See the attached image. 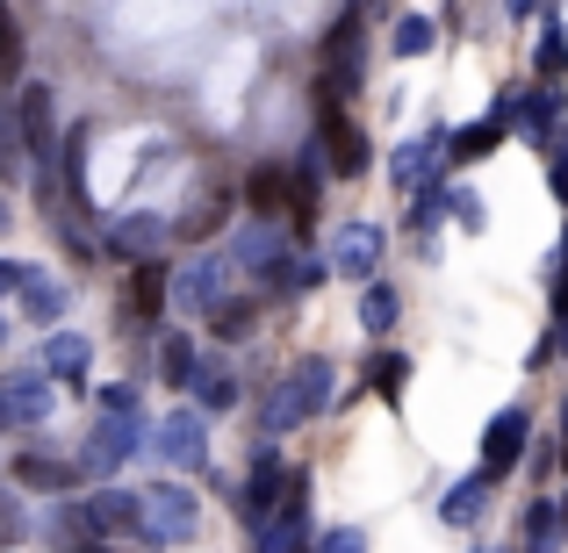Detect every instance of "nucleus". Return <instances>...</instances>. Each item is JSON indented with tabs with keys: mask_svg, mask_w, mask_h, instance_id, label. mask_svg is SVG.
<instances>
[{
	"mask_svg": "<svg viewBox=\"0 0 568 553\" xmlns=\"http://www.w3.org/2000/svg\"><path fill=\"white\" fill-rule=\"evenodd\" d=\"M332 396H338V367L324 360V352H303V360L274 381V396L260 402V431L266 439H288V431H303L310 417L332 410Z\"/></svg>",
	"mask_w": 568,
	"mask_h": 553,
	"instance_id": "f257e3e1",
	"label": "nucleus"
},
{
	"mask_svg": "<svg viewBox=\"0 0 568 553\" xmlns=\"http://www.w3.org/2000/svg\"><path fill=\"white\" fill-rule=\"evenodd\" d=\"M138 518H144V540L152 546H187L194 532H202V496L194 489H181V482H152L138 496Z\"/></svg>",
	"mask_w": 568,
	"mask_h": 553,
	"instance_id": "f03ea898",
	"label": "nucleus"
},
{
	"mask_svg": "<svg viewBox=\"0 0 568 553\" xmlns=\"http://www.w3.org/2000/svg\"><path fill=\"white\" fill-rule=\"evenodd\" d=\"M14 130H22L29 158H37V181H58V101L43 80H22L14 94Z\"/></svg>",
	"mask_w": 568,
	"mask_h": 553,
	"instance_id": "7ed1b4c3",
	"label": "nucleus"
},
{
	"mask_svg": "<svg viewBox=\"0 0 568 553\" xmlns=\"http://www.w3.org/2000/svg\"><path fill=\"white\" fill-rule=\"evenodd\" d=\"M317 144H324V158H332L324 173H338V181H367V166H375V144L361 137V123H353L346 109H317Z\"/></svg>",
	"mask_w": 568,
	"mask_h": 553,
	"instance_id": "20e7f679",
	"label": "nucleus"
},
{
	"mask_svg": "<svg viewBox=\"0 0 568 553\" xmlns=\"http://www.w3.org/2000/svg\"><path fill=\"white\" fill-rule=\"evenodd\" d=\"M382 245H388V231H382V223L353 216V223H338V231H332V259H324V266H332L338 280H367V288H375Z\"/></svg>",
	"mask_w": 568,
	"mask_h": 553,
	"instance_id": "39448f33",
	"label": "nucleus"
},
{
	"mask_svg": "<svg viewBox=\"0 0 568 553\" xmlns=\"http://www.w3.org/2000/svg\"><path fill=\"white\" fill-rule=\"evenodd\" d=\"M173 303H181V309H202V317H216V309L231 303V259H223V252H202V259H187L181 274H173Z\"/></svg>",
	"mask_w": 568,
	"mask_h": 553,
	"instance_id": "423d86ee",
	"label": "nucleus"
},
{
	"mask_svg": "<svg viewBox=\"0 0 568 553\" xmlns=\"http://www.w3.org/2000/svg\"><path fill=\"white\" fill-rule=\"evenodd\" d=\"M152 446H159V460H166V468H187V474L209 468V431H202V417H194V410L159 417V424H152Z\"/></svg>",
	"mask_w": 568,
	"mask_h": 553,
	"instance_id": "0eeeda50",
	"label": "nucleus"
},
{
	"mask_svg": "<svg viewBox=\"0 0 568 553\" xmlns=\"http://www.w3.org/2000/svg\"><path fill=\"white\" fill-rule=\"evenodd\" d=\"M526 439H532V417L518 410H497L489 417V431H483V482H497V474H511L518 460H526Z\"/></svg>",
	"mask_w": 568,
	"mask_h": 553,
	"instance_id": "6e6552de",
	"label": "nucleus"
},
{
	"mask_svg": "<svg viewBox=\"0 0 568 553\" xmlns=\"http://www.w3.org/2000/svg\"><path fill=\"white\" fill-rule=\"evenodd\" d=\"M159 245H166V216H152V208L109 223V237H101V252H109V259H130V266H152Z\"/></svg>",
	"mask_w": 568,
	"mask_h": 553,
	"instance_id": "1a4fd4ad",
	"label": "nucleus"
},
{
	"mask_svg": "<svg viewBox=\"0 0 568 553\" xmlns=\"http://www.w3.org/2000/svg\"><path fill=\"white\" fill-rule=\"evenodd\" d=\"M43 417H51V381H43L37 367L8 373V381H0V431H14V424H43Z\"/></svg>",
	"mask_w": 568,
	"mask_h": 553,
	"instance_id": "9d476101",
	"label": "nucleus"
},
{
	"mask_svg": "<svg viewBox=\"0 0 568 553\" xmlns=\"http://www.w3.org/2000/svg\"><path fill=\"white\" fill-rule=\"evenodd\" d=\"M87 360H94V338H80V331H51V338H43V352H37V373H43V381L80 388V381H87Z\"/></svg>",
	"mask_w": 568,
	"mask_h": 553,
	"instance_id": "9b49d317",
	"label": "nucleus"
},
{
	"mask_svg": "<svg viewBox=\"0 0 568 553\" xmlns=\"http://www.w3.org/2000/svg\"><path fill=\"white\" fill-rule=\"evenodd\" d=\"M144 446V424H115V417H101L94 424V439H87V460H80V474H115L130 453Z\"/></svg>",
	"mask_w": 568,
	"mask_h": 553,
	"instance_id": "f8f14e48",
	"label": "nucleus"
},
{
	"mask_svg": "<svg viewBox=\"0 0 568 553\" xmlns=\"http://www.w3.org/2000/svg\"><path fill=\"white\" fill-rule=\"evenodd\" d=\"M231 266H260V274H274L281 259H288V237H281V223H245V231L231 237V252H223Z\"/></svg>",
	"mask_w": 568,
	"mask_h": 553,
	"instance_id": "ddd939ff",
	"label": "nucleus"
},
{
	"mask_svg": "<svg viewBox=\"0 0 568 553\" xmlns=\"http://www.w3.org/2000/svg\"><path fill=\"white\" fill-rule=\"evenodd\" d=\"M288 468H281V460L274 453H260V460H252V482H245V518H252V525H266V518H274V503L281 496H288Z\"/></svg>",
	"mask_w": 568,
	"mask_h": 553,
	"instance_id": "4468645a",
	"label": "nucleus"
},
{
	"mask_svg": "<svg viewBox=\"0 0 568 553\" xmlns=\"http://www.w3.org/2000/svg\"><path fill=\"white\" fill-rule=\"evenodd\" d=\"M80 518L94 525V540L101 532H138L144 518H138V496H123V489H94V496L80 503Z\"/></svg>",
	"mask_w": 568,
	"mask_h": 553,
	"instance_id": "2eb2a0df",
	"label": "nucleus"
},
{
	"mask_svg": "<svg viewBox=\"0 0 568 553\" xmlns=\"http://www.w3.org/2000/svg\"><path fill=\"white\" fill-rule=\"evenodd\" d=\"M446 152V130H432V137H410L396 158H388V181L396 187H432V158Z\"/></svg>",
	"mask_w": 568,
	"mask_h": 553,
	"instance_id": "dca6fc26",
	"label": "nucleus"
},
{
	"mask_svg": "<svg viewBox=\"0 0 568 553\" xmlns=\"http://www.w3.org/2000/svg\"><path fill=\"white\" fill-rule=\"evenodd\" d=\"M14 482L51 496V489H72V482H80V468H72V460H58V453H14Z\"/></svg>",
	"mask_w": 568,
	"mask_h": 553,
	"instance_id": "f3484780",
	"label": "nucleus"
},
{
	"mask_svg": "<svg viewBox=\"0 0 568 553\" xmlns=\"http://www.w3.org/2000/svg\"><path fill=\"white\" fill-rule=\"evenodd\" d=\"M187 396H194V417L202 410H237V373L231 367H194V381H187Z\"/></svg>",
	"mask_w": 568,
	"mask_h": 553,
	"instance_id": "a211bd4d",
	"label": "nucleus"
},
{
	"mask_svg": "<svg viewBox=\"0 0 568 553\" xmlns=\"http://www.w3.org/2000/svg\"><path fill=\"white\" fill-rule=\"evenodd\" d=\"M87 144H94V123H72L65 144H58V181H65L72 202H87Z\"/></svg>",
	"mask_w": 568,
	"mask_h": 553,
	"instance_id": "6ab92c4d",
	"label": "nucleus"
},
{
	"mask_svg": "<svg viewBox=\"0 0 568 553\" xmlns=\"http://www.w3.org/2000/svg\"><path fill=\"white\" fill-rule=\"evenodd\" d=\"M317 187H324V158L303 152L288 173V208H295V231H310V216H317Z\"/></svg>",
	"mask_w": 568,
	"mask_h": 553,
	"instance_id": "aec40b11",
	"label": "nucleus"
},
{
	"mask_svg": "<svg viewBox=\"0 0 568 553\" xmlns=\"http://www.w3.org/2000/svg\"><path fill=\"white\" fill-rule=\"evenodd\" d=\"M245 202H252V223H281V208H288V173H281V166H260L245 181Z\"/></svg>",
	"mask_w": 568,
	"mask_h": 553,
	"instance_id": "412c9836",
	"label": "nucleus"
},
{
	"mask_svg": "<svg viewBox=\"0 0 568 553\" xmlns=\"http://www.w3.org/2000/svg\"><path fill=\"white\" fill-rule=\"evenodd\" d=\"M511 101H518V130H526L532 144H547V137H555V123H561L555 86H532V94H511Z\"/></svg>",
	"mask_w": 568,
	"mask_h": 553,
	"instance_id": "4be33fe9",
	"label": "nucleus"
},
{
	"mask_svg": "<svg viewBox=\"0 0 568 553\" xmlns=\"http://www.w3.org/2000/svg\"><path fill=\"white\" fill-rule=\"evenodd\" d=\"M43 540H51V546H65V553H94V546H101V540H94V525L80 518V503H65V511H51V518H43Z\"/></svg>",
	"mask_w": 568,
	"mask_h": 553,
	"instance_id": "5701e85b",
	"label": "nucleus"
},
{
	"mask_svg": "<svg viewBox=\"0 0 568 553\" xmlns=\"http://www.w3.org/2000/svg\"><path fill=\"white\" fill-rule=\"evenodd\" d=\"M65 303H72V295L58 288L51 274H37V266H29V280H22V309H29V317H37V324H58V317H65Z\"/></svg>",
	"mask_w": 568,
	"mask_h": 553,
	"instance_id": "b1692460",
	"label": "nucleus"
},
{
	"mask_svg": "<svg viewBox=\"0 0 568 553\" xmlns=\"http://www.w3.org/2000/svg\"><path fill=\"white\" fill-rule=\"evenodd\" d=\"M526 553H561V503H526Z\"/></svg>",
	"mask_w": 568,
	"mask_h": 553,
	"instance_id": "393cba45",
	"label": "nucleus"
},
{
	"mask_svg": "<svg viewBox=\"0 0 568 553\" xmlns=\"http://www.w3.org/2000/svg\"><path fill=\"white\" fill-rule=\"evenodd\" d=\"M194 367H202V360H194V338L187 331H159V373H166L173 388H187Z\"/></svg>",
	"mask_w": 568,
	"mask_h": 553,
	"instance_id": "a878e982",
	"label": "nucleus"
},
{
	"mask_svg": "<svg viewBox=\"0 0 568 553\" xmlns=\"http://www.w3.org/2000/svg\"><path fill=\"white\" fill-rule=\"evenodd\" d=\"M173 303V274H166V266H138V288H130V309H138V317H159V309H166Z\"/></svg>",
	"mask_w": 568,
	"mask_h": 553,
	"instance_id": "bb28decb",
	"label": "nucleus"
},
{
	"mask_svg": "<svg viewBox=\"0 0 568 553\" xmlns=\"http://www.w3.org/2000/svg\"><path fill=\"white\" fill-rule=\"evenodd\" d=\"M483 496H489V482H483V474H468V482H454V489L439 496V518H446V525H475Z\"/></svg>",
	"mask_w": 568,
	"mask_h": 553,
	"instance_id": "cd10ccee",
	"label": "nucleus"
},
{
	"mask_svg": "<svg viewBox=\"0 0 568 553\" xmlns=\"http://www.w3.org/2000/svg\"><path fill=\"white\" fill-rule=\"evenodd\" d=\"M432 37H439V22H432V14H396V37H388V51H396V58H425Z\"/></svg>",
	"mask_w": 568,
	"mask_h": 553,
	"instance_id": "c85d7f7f",
	"label": "nucleus"
},
{
	"mask_svg": "<svg viewBox=\"0 0 568 553\" xmlns=\"http://www.w3.org/2000/svg\"><path fill=\"white\" fill-rule=\"evenodd\" d=\"M532 65H540V80H555V72H568V22H561V14H547V29H540V51H532Z\"/></svg>",
	"mask_w": 568,
	"mask_h": 553,
	"instance_id": "c756f323",
	"label": "nucleus"
},
{
	"mask_svg": "<svg viewBox=\"0 0 568 553\" xmlns=\"http://www.w3.org/2000/svg\"><path fill=\"white\" fill-rule=\"evenodd\" d=\"M324 274H332L324 259H281L274 274H266V288H281V295H303V288H317Z\"/></svg>",
	"mask_w": 568,
	"mask_h": 553,
	"instance_id": "7c9ffc66",
	"label": "nucleus"
},
{
	"mask_svg": "<svg viewBox=\"0 0 568 553\" xmlns=\"http://www.w3.org/2000/svg\"><path fill=\"white\" fill-rule=\"evenodd\" d=\"M396 317H403V303H396V288H382V280H375V288H367L361 295V324H367V331H396Z\"/></svg>",
	"mask_w": 568,
	"mask_h": 553,
	"instance_id": "2f4dec72",
	"label": "nucleus"
},
{
	"mask_svg": "<svg viewBox=\"0 0 568 553\" xmlns=\"http://www.w3.org/2000/svg\"><path fill=\"white\" fill-rule=\"evenodd\" d=\"M403 381H410V360H403V352H375V360H367V396H396Z\"/></svg>",
	"mask_w": 568,
	"mask_h": 553,
	"instance_id": "473e14b6",
	"label": "nucleus"
},
{
	"mask_svg": "<svg viewBox=\"0 0 568 553\" xmlns=\"http://www.w3.org/2000/svg\"><path fill=\"white\" fill-rule=\"evenodd\" d=\"M216 338H252V324H260V303H245V295H231V303L216 309Z\"/></svg>",
	"mask_w": 568,
	"mask_h": 553,
	"instance_id": "72a5a7b5",
	"label": "nucleus"
},
{
	"mask_svg": "<svg viewBox=\"0 0 568 553\" xmlns=\"http://www.w3.org/2000/svg\"><path fill=\"white\" fill-rule=\"evenodd\" d=\"M94 402H101V417H115V424H144V410H138V388H123V381H109Z\"/></svg>",
	"mask_w": 568,
	"mask_h": 553,
	"instance_id": "f704fd0d",
	"label": "nucleus"
},
{
	"mask_svg": "<svg viewBox=\"0 0 568 553\" xmlns=\"http://www.w3.org/2000/svg\"><path fill=\"white\" fill-rule=\"evenodd\" d=\"M446 208H454V187H446V181H432V187H417V231H439V216H446Z\"/></svg>",
	"mask_w": 568,
	"mask_h": 553,
	"instance_id": "c9c22d12",
	"label": "nucleus"
},
{
	"mask_svg": "<svg viewBox=\"0 0 568 553\" xmlns=\"http://www.w3.org/2000/svg\"><path fill=\"white\" fill-rule=\"evenodd\" d=\"M22 72V37H14V14L0 8V80H14Z\"/></svg>",
	"mask_w": 568,
	"mask_h": 553,
	"instance_id": "e433bc0d",
	"label": "nucleus"
},
{
	"mask_svg": "<svg viewBox=\"0 0 568 553\" xmlns=\"http://www.w3.org/2000/svg\"><path fill=\"white\" fill-rule=\"evenodd\" d=\"M310 553H367V532H361V525H332Z\"/></svg>",
	"mask_w": 568,
	"mask_h": 553,
	"instance_id": "4c0bfd02",
	"label": "nucleus"
},
{
	"mask_svg": "<svg viewBox=\"0 0 568 553\" xmlns=\"http://www.w3.org/2000/svg\"><path fill=\"white\" fill-rule=\"evenodd\" d=\"M22 532H29V518H22V503H14V496H8V489H0V546H14V540H22Z\"/></svg>",
	"mask_w": 568,
	"mask_h": 553,
	"instance_id": "58836bf2",
	"label": "nucleus"
},
{
	"mask_svg": "<svg viewBox=\"0 0 568 553\" xmlns=\"http://www.w3.org/2000/svg\"><path fill=\"white\" fill-rule=\"evenodd\" d=\"M454 216H460V223H468V231H483V202H475V194H468V187H454Z\"/></svg>",
	"mask_w": 568,
	"mask_h": 553,
	"instance_id": "ea45409f",
	"label": "nucleus"
},
{
	"mask_svg": "<svg viewBox=\"0 0 568 553\" xmlns=\"http://www.w3.org/2000/svg\"><path fill=\"white\" fill-rule=\"evenodd\" d=\"M547 187H555V202L568 208V144L555 152V166H547Z\"/></svg>",
	"mask_w": 568,
	"mask_h": 553,
	"instance_id": "a19ab883",
	"label": "nucleus"
},
{
	"mask_svg": "<svg viewBox=\"0 0 568 553\" xmlns=\"http://www.w3.org/2000/svg\"><path fill=\"white\" fill-rule=\"evenodd\" d=\"M547 303H555V324H568V266L555 274V288H547Z\"/></svg>",
	"mask_w": 568,
	"mask_h": 553,
	"instance_id": "79ce46f5",
	"label": "nucleus"
},
{
	"mask_svg": "<svg viewBox=\"0 0 568 553\" xmlns=\"http://www.w3.org/2000/svg\"><path fill=\"white\" fill-rule=\"evenodd\" d=\"M29 280V266H14V259H0V295H14Z\"/></svg>",
	"mask_w": 568,
	"mask_h": 553,
	"instance_id": "37998d69",
	"label": "nucleus"
},
{
	"mask_svg": "<svg viewBox=\"0 0 568 553\" xmlns=\"http://www.w3.org/2000/svg\"><path fill=\"white\" fill-rule=\"evenodd\" d=\"M561 540H568V496H561Z\"/></svg>",
	"mask_w": 568,
	"mask_h": 553,
	"instance_id": "c03bdc74",
	"label": "nucleus"
},
{
	"mask_svg": "<svg viewBox=\"0 0 568 553\" xmlns=\"http://www.w3.org/2000/svg\"><path fill=\"white\" fill-rule=\"evenodd\" d=\"M0 231H8V202H0Z\"/></svg>",
	"mask_w": 568,
	"mask_h": 553,
	"instance_id": "a18cd8bd",
	"label": "nucleus"
},
{
	"mask_svg": "<svg viewBox=\"0 0 568 553\" xmlns=\"http://www.w3.org/2000/svg\"><path fill=\"white\" fill-rule=\"evenodd\" d=\"M561 431H568V402H561Z\"/></svg>",
	"mask_w": 568,
	"mask_h": 553,
	"instance_id": "49530a36",
	"label": "nucleus"
},
{
	"mask_svg": "<svg viewBox=\"0 0 568 553\" xmlns=\"http://www.w3.org/2000/svg\"><path fill=\"white\" fill-rule=\"evenodd\" d=\"M0 338H8V317H0Z\"/></svg>",
	"mask_w": 568,
	"mask_h": 553,
	"instance_id": "de8ad7c7",
	"label": "nucleus"
},
{
	"mask_svg": "<svg viewBox=\"0 0 568 553\" xmlns=\"http://www.w3.org/2000/svg\"><path fill=\"white\" fill-rule=\"evenodd\" d=\"M94 553H109V546H94Z\"/></svg>",
	"mask_w": 568,
	"mask_h": 553,
	"instance_id": "09e8293b",
	"label": "nucleus"
},
{
	"mask_svg": "<svg viewBox=\"0 0 568 553\" xmlns=\"http://www.w3.org/2000/svg\"><path fill=\"white\" fill-rule=\"evenodd\" d=\"M561 266H568V259H561Z\"/></svg>",
	"mask_w": 568,
	"mask_h": 553,
	"instance_id": "8fccbe9b",
	"label": "nucleus"
}]
</instances>
